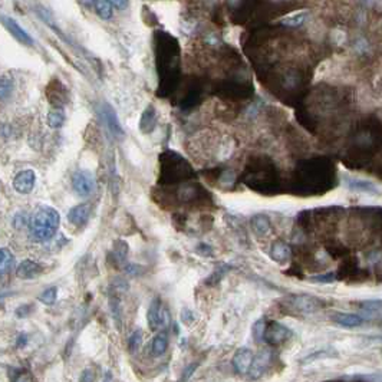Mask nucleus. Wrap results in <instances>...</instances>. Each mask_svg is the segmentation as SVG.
<instances>
[{"label":"nucleus","instance_id":"nucleus-4","mask_svg":"<svg viewBox=\"0 0 382 382\" xmlns=\"http://www.w3.org/2000/svg\"><path fill=\"white\" fill-rule=\"evenodd\" d=\"M159 159H161L159 181L162 184H173L178 181H184V180H189L192 175L190 164L177 153L167 151L159 157Z\"/></svg>","mask_w":382,"mask_h":382},{"label":"nucleus","instance_id":"nucleus-17","mask_svg":"<svg viewBox=\"0 0 382 382\" xmlns=\"http://www.w3.org/2000/svg\"><path fill=\"white\" fill-rule=\"evenodd\" d=\"M42 266L33 260H25L19 264L16 275L20 279H35L42 273Z\"/></svg>","mask_w":382,"mask_h":382},{"label":"nucleus","instance_id":"nucleus-25","mask_svg":"<svg viewBox=\"0 0 382 382\" xmlns=\"http://www.w3.org/2000/svg\"><path fill=\"white\" fill-rule=\"evenodd\" d=\"M128 252H129V247L128 244L125 243L124 240H117L115 244H114V256L118 263H125L127 261V257H128Z\"/></svg>","mask_w":382,"mask_h":382},{"label":"nucleus","instance_id":"nucleus-29","mask_svg":"<svg viewBox=\"0 0 382 382\" xmlns=\"http://www.w3.org/2000/svg\"><path fill=\"white\" fill-rule=\"evenodd\" d=\"M329 356H335V352L328 350V349H322V350H318V352H315V353L308 355V356L302 361V364L303 365L312 364L313 361H316V359H320V358H329Z\"/></svg>","mask_w":382,"mask_h":382},{"label":"nucleus","instance_id":"nucleus-32","mask_svg":"<svg viewBox=\"0 0 382 382\" xmlns=\"http://www.w3.org/2000/svg\"><path fill=\"white\" fill-rule=\"evenodd\" d=\"M12 81L7 78H1L0 79V99H6L10 94H12Z\"/></svg>","mask_w":382,"mask_h":382},{"label":"nucleus","instance_id":"nucleus-16","mask_svg":"<svg viewBox=\"0 0 382 382\" xmlns=\"http://www.w3.org/2000/svg\"><path fill=\"white\" fill-rule=\"evenodd\" d=\"M156 108L153 105L147 106V109L142 112L141 120H139V131L142 134H151L156 129L157 115Z\"/></svg>","mask_w":382,"mask_h":382},{"label":"nucleus","instance_id":"nucleus-40","mask_svg":"<svg viewBox=\"0 0 382 382\" xmlns=\"http://www.w3.org/2000/svg\"><path fill=\"white\" fill-rule=\"evenodd\" d=\"M125 270L129 273V275H138V270H139V267L137 266V264H128L127 267H125Z\"/></svg>","mask_w":382,"mask_h":382},{"label":"nucleus","instance_id":"nucleus-26","mask_svg":"<svg viewBox=\"0 0 382 382\" xmlns=\"http://www.w3.org/2000/svg\"><path fill=\"white\" fill-rule=\"evenodd\" d=\"M361 309L364 311L365 315H374L381 311V300L380 299H371V300H364L359 303Z\"/></svg>","mask_w":382,"mask_h":382},{"label":"nucleus","instance_id":"nucleus-11","mask_svg":"<svg viewBox=\"0 0 382 382\" xmlns=\"http://www.w3.org/2000/svg\"><path fill=\"white\" fill-rule=\"evenodd\" d=\"M253 358H255V355H253V352H252L250 349L240 348V349L234 353L233 361H231L234 371H236L237 374H240V375L247 374L249 369H250V365L253 362Z\"/></svg>","mask_w":382,"mask_h":382},{"label":"nucleus","instance_id":"nucleus-23","mask_svg":"<svg viewBox=\"0 0 382 382\" xmlns=\"http://www.w3.org/2000/svg\"><path fill=\"white\" fill-rule=\"evenodd\" d=\"M94 6H95V12L98 13V16L101 19L109 20V19L114 16V6H112L111 1H104V0L95 1Z\"/></svg>","mask_w":382,"mask_h":382},{"label":"nucleus","instance_id":"nucleus-36","mask_svg":"<svg viewBox=\"0 0 382 382\" xmlns=\"http://www.w3.org/2000/svg\"><path fill=\"white\" fill-rule=\"evenodd\" d=\"M197 368H198V364H197V362H194V364L189 365V366L186 368V371H184L183 377H181V382L189 381L191 377H192V374L195 372V369H197Z\"/></svg>","mask_w":382,"mask_h":382},{"label":"nucleus","instance_id":"nucleus-30","mask_svg":"<svg viewBox=\"0 0 382 382\" xmlns=\"http://www.w3.org/2000/svg\"><path fill=\"white\" fill-rule=\"evenodd\" d=\"M56 297H58V289L56 287H49V289H46L42 295L39 296V300L43 305H53L56 302Z\"/></svg>","mask_w":382,"mask_h":382},{"label":"nucleus","instance_id":"nucleus-6","mask_svg":"<svg viewBox=\"0 0 382 382\" xmlns=\"http://www.w3.org/2000/svg\"><path fill=\"white\" fill-rule=\"evenodd\" d=\"M148 326L151 330H158L161 328H167L170 325V312L165 309L159 300V297H154L150 303L148 313H147Z\"/></svg>","mask_w":382,"mask_h":382},{"label":"nucleus","instance_id":"nucleus-27","mask_svg":"<svg viewBox=\"0 0 382 382\" xmlns=\"http://www.w3.org/2000/svg\"><path fill=\"white\" fill-rule=\"evenodd\" d=\"M348 187L352 189V190H358V191H375V186L371 184L369 181H362V180H356V178H350L349 183H348Z\"/></svg>","mask_w":382,"mask_h":382},{"label":"nucleus","instance_id":"nucleus-21","mask_svg":"<svg viewBox=\"0 0 382 382\" xmlns=\"http://www.w3.org/2000/svg\"><path fill=\"white\" fill-rule=\"evenodd\" d=\"M109 309H111V315L115 320L117 328L121 329V302H120L118 295L114 290H111V296H109Z\"/></svg>","mask_w":382,"mask_h":382},{"label":"nucleus","instance_id":"nucleus-34","mask_svg":"<svg viewBox=\"0 0 382 382\" xmlns=\"http://www.w3.org/2000/svg\"><path fill=\"white\" fill-rule=\"evenodd\" d=\"M95 381V372L91 369V368H87L82 371L81 377H79V382H94Z\"/></svg>","mask_w":382,"mask_h":382},{"label":"nucleus","instance_id":"nucleus-19","mask_svg":"<svg viewBox=\"0 0 382 382\" xmlns=\"http://www.w3.org/2000/svg\"><path fill=\"white\" fill-rule=\"evenodd\" d=\"M250 226L257 236H266L272 230V223L267 216L264 214H256L250 220Z\"/></svg>","mask_w":382,"mask_h":382},{"label":"nucleus","instance_id":"nucleus-5","mask_svg":"<svg viewBox=\"0 0 382 382\" xmlns=\"http://www.w3.org/2000/svg\"><path fill=\"white\" fill-rule=\"evenodd\" d=\"M287 305L292 311L303 315H312L322 309V299L311 295H292L287 297Z\"/></svg>","mask_w":382,"mask_h":382},{"label":"nucleus","instance_id":"nucleus-39","mask_svg":"<svg viewBox=\"0 0 382 382\" xmlns=\"http://www.w3.org/2000/svg\"><path fill=\"white\" fill-rule=\"evenodd\" d=\"M303 20H305V15H299V16H296V18H292L290 20H285L283 23L285 25H287V26H300L302 23H303Z\"/></svg>","mask_w":382,"mask_h":382},{"label":"nucleus","instance_id":"nucleus-38","mask_svg":"<svg viewBox=\"0 0 382 382\" xmlns=\"http://www.w3.org/2000/svg\"><path fill=\"white\" fill-rule=\"evenodd\" d=\"M195 250H197V253H198V255H201V256H207V257H209V256L213 255V253H211V252H213V249H211L210 246H207L206 243H200L198 246H197V249H195Z\"/></svg>","mask_w":382,"mask_h":382},{"label":"nucleus","instance_id":"nucleus-13","mask_svg":"<svg viewBox=\"0 0 382 382\" xmlns=\"http://www.w3.org/2000/svg\"><path fill=\"white\" fill-rule=\"evenodd\" d=\"M332 320L342 328L353 329V328H358L364 323L365 318L361 315H356V313H335L332 316Z\"/></svg>","mask_w":382,"mask_h":382},{"label":"nucleus","instance_id":"nucleus-2","mask_svg":"<svg viewBox=\"0 0 382 382\" xmlns=\"http://www.w3.org/2000/svg\"><path fill=\"white\" fill-rule=\"evenodd\" d=\"M157 64H158V72L161 73L162 69L165 70V73L159 78L161 82L162 81H173L177 75V66H178V42L174 39L173 36L165 33V32H158L157 35Z\"/></svg>","mask_w":382,"mask_h":382},{"label":"nucleus","instance_id":"nucleus-1","mask_svg":"<svg viewBox=\"0 0 382 382\" xmlns=\"http://www.w3.org/2000/svg\"><path fill=\"white\" fill-rule=\"evenodd\" d=\"M297 184L302 186L303 192L318 194L329 190L335 181V171L329 162L322 159H312L303 162L297 170Z\"/></svg>","mask_w":382,"mask_h":382},{"label":"nucleus","instance_id":"nucleus-12","mask_svg":"<svg viewBox=\"0 0 382 382\" xmlns=\"http://www.w3.org/2000/svg\"><path fill=\"white\" fill-rule=\"evenodd\" d=\"M36 175L32 170L20 171L15 177V180H13V187H15V190L22 192V194H28V192H31V191L33 190Z\"/></svg>","mask_w":382,"mask_h":382},{"label":"nucleus","instance_id":"nucleus-18","mask_svg":"<svg viewBox=\"0 0 382 382\" xmlns=\"http://www.w3.org/2000/svg\"><path fill=\"white\" fill-rule=\"evenodd\" d=\"M270 257L278 263H286L292 257V250L285 242L278 240L270 247Z\"/></svg>","mask_w":382,"mask_h":382},{"label":"nucleus","instance_id":"nucleus-31","mask_svg":"<svg viewBox=\"0 0 382 382\" xmlns=\"http://www.w3.org/2000/svg\"><path fill=\"white\" fill-rule=\"evenodd\" d=\"M264 328H266V322H264V319H259V320H256V323L253 325V336H255V341H256V342H263Z\"/></svg>","mask_w":382,"mask_h":382},{"label":"nucleus","instance_id":"nucleus-37","mask_svg":"<svg viewBox=\"0 0 382 382\" xmlns=\"http://www.w3.org/2000/svg\"><path fill=\"white\" fill-rule=\"evenodd\" d=\"M313 282H319V283H332L335 280V273H325V275H319V276H313Z\"/></svg>","mask_w":382,"mask_h":382},{"label":"nucleus","instance_id":"nucleus-28","mask_svg":"<svg viewBox=\"0 0 382 382\" xmlns=\"http://www.w3.org/2000/svg\"><path fill=\"white\" fill-rule=\"evenodd\" d=\"M141 344H142V332L141 329H137L135 332L131 333L129 336V341H128V347H129V352L132 355H135L141 348Z\"/></svg>","mask_w":382,"mask_h":382},{"label":"nucleus","instance_id":"nucleus-24","mask_svg":"<svg viewBox=\"0 0 382 382\" xmlns=\"http://www.w3.org/2000/svg\"><path fill=\"white\" fill-rule=\"evenodd\" d=\"M13 260H15V257L9 249H0V276L6 275L10 270Z\"/></svg>","mask_w":382,"mask_h":382},{"label":"nucleus","instance_id":"nucleus-10","mask_svg":"<svg viewBox=\"0 0 382 382\" xmlns=\"http://www.w3.org/2000/svg\"><path fill=\"white\" fill-rule=\"evenodd\" d=\"M101 112H102L104 121L108 127V129H109V132L117 138L124 137V128H122L121 122L118 120V115H117L115 109L109 104H102Z\"/></svg>","mask_w":382,"mask_h":382},{"label":"nucleus","instance_id":"nucleus-20","mask_svg":"<svg viewBox=\"0 0 382 382\" xmlns=\"http://www.w3.org/2000/svg\"><path fill=\"white\" fill-rule=\"evenodd\" d=\"M167 348H168V336H167V333L165 332L157 333L156 336H154V339H153V344H151L153 355H156V356L164 355Z\"/></svg>","mask_w":382,"mask_h":382},{"label":"nucleus","instance_id":"nucleus-33","mask_svg":"<svg viewBox=\"0 0 382 382\" xmlns=\"http://www.w3.org/2000/svg\"><path fill=\"white\" fill-rule=\"evenodd\" d=\"M227 270H228V266H222V267H219L211 276H210V279L207 280V283L209 285H216V283H219L220 280H222V278H224V275L227 273Z\"/></svg>","mask_w":382,"mask_h":382},{"label":"nucleus","instance_id":"nucleus-42","mask_svg":"<svg viewBox=\"0 0 382 382\" xmlns=\"http://www.w3.org/2000/svg\"><path fill=\"white\" fill-rule=\"evenodd\" d=\"M111 3H112V6H117L120 9H124V7L128 6V1H111Z\"/></svg>","mask_w":382,"mask_h":382},{"label":"nucleus","instance_id":"nucleus-8","mask_svg":"<svg viewBox=\"0 0 382 382\" xmlns=\"http://www.w3.org/2000/svg\"><path fill=\"white\" fill-rule=\"evenodd\" d=\"M72 186L79 195L87 197L95 189V177L87 170H79L72 177Z\"/></svg>","mask_w":382,"mask_h":382},{"label":"nucleus","instance_id":"nucleus-7","mask_svg":"<svg viewBox=\"0 0 382 382\" xmlns=\"http://www.w3.org/2000/svg\"><path fill=\"white\" fill-rule=\"evenodd\" d=\"M293 336V332L287 326L279 323V322H270L266 325L264 333H263V342L272 347H279L286 344Z\"/></svg>","mask_w":382,"mask_h":382},{"label":"nucleus","instance_id":"nucleus-41","mask_svg":"<svg viewBox=\"0 0 382 382\" xmlns=\"http://www.w3.org/2000/svg\"><path fill=\"white\" fill-rule=\"evenodd\" d=\"M26 344H28V336L25 333H22L18 339V348H23Z\"/></svg>","mask_w":382,"mask_h":382},{"label":"nucleus","instance_id":"nucleus-15","mask_svg":"<svg viewBox=\"0 0 382 382\" xmlns=\"http://www.w3.org/2000/svg\"><path fill=\"white\" fill-rule=\"evenodd\" d=\"M89 214H91V207L89 204H78L75 206L73 209L69 210L68 213V220L73 226H84L89 219Z\"/></svg>","mask_w":382,"mask_h":382},{"label":"nucleus","instance_id":"nucleus-3","mask_svg":"<svg viewBox=\"0 0 382 382\" xmlns=\"http://www.w3.org/2000/svg\"><path fill=\"white\" fill-rule=\"evenodd\" d=\"M61 223L59 213L52 207H40L31 217V233L36 242L51 240L58 231Z\"/></svg>","mask_w":382,"mask_h":382},{"label":"nucleus","instance_id":"nucleus-9","mask_svg":"<svg viewBox=\"0 0 382 382\" xmlns=\"http://www.w3.org/2000/svg\"><path fill=\"white\" fill-rule=\"evenodd\" d=\"M270 352L269 350H261L260 353L257 355V356H255L253 358V362L250 365V369H249V372H247V375H249V378L250 380H259L261 378L266 372H267V369H269V366H270Z\"/></svg>","mask_w":382,"mask_h":382},{"label":"nucleus","instance_id":"nucleus-22","mask_svg":"<svg viewBox=\"0 0 382 382\" xmlns=\"http://www.w3.org/2000/svg\"><path fill=\"white\" fill-rule=\"evenodd\" d=\"M65 111L64 108H52L48 114V125L56 129V128H61L64 124H65Z\"/></svg>","mask_w":382,"mask_h":382},{"label":"nucleus","instance_id":"nucleus-35","mask_svg":"<svg viewBox=\"0 0 382 382\" xmlns=\"http://www.w3.org/2000/svg\"><path fill=\"white\" fill-rule=\"evenodd\" d=\"M181 320H183V323H186V325H191V323H194L195 316H194V313L191 312L190 309H183V311H181Z\"/></svg>","mask_w":382,"mask_h":382},{"label":"nucleus","instance_id":"nucleus-14","mask_svg":"<svg viewBox=\"0 0 382 382\" xmlns=\"http://www.w3.org/2000/svg\"><path fill=\"white\" fill-rule=\"evenodd\" d=\"M1 20H3L4 26L9 29V32L15 36L18 40H20V42H22V43H25V45H29V46H31V45H33V39L29 36V33H28L25 29H22V28L19 26L16 20H13L12 18H6V16H3Z\"/></svg>","mask_w":382,"mask_h":382},{"label":"nucleus","instance_id":"nucleus-43","mask_svg":"<svg viewBox=\"0 0 382 382\" xmlns=\"http://www.w3.org/2000/svg\"><path fill=\"white\" fill-rule=\"evenodd\" d=\"M104 382H111V374H109V372H106V374H105Z\"/></svg>","mask_w":382,"mask_h":382}]
</instances>
